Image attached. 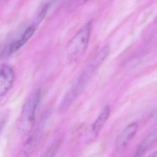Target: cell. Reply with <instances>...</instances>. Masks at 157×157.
Returning <instances> with one entry per match:
<instances>
[{
    "label": "cell",
    "instance_id": "1",
    "mask_svg": "<svg viewBox=\"0 0 157 157\" xmlns=\"http://www.w3.org/2000/svg\"><path fill=\"white\" fill-rule=\"evenodd\" d=\"M92 22H89L73 36L68 46V57L71 60L80 57L88 46L92 29Z\"/></svg>",
    "mask_w": 157,
    "mask_h": 157
},
{
    "label": "cell",
    "instance_id": "2",
    "mask_svg": "<svg viewBox=\"0 0 157 157\" xmlns=\"http://www.w3.org/2000/svg\"><path fill=\"white\" fill-rule=\"evenodd\" d=\"M42 95L41 89H36L30 94L24 105L22 120L23 122H25L26 120L27 126L30 128L34 124L36 112L41 101Z\"/></svg>",
    "mask_w": 157,
    "mask_h": 157
},
{
    "label": "cell",
    "instance_id": "3",
    "mask_svg": "<svg viewBox=\"0 0 157 157\" xmlns=\"http://www.w3.org/2000/svg\"><path fill=\"white\" fill-rule=\"evenodd\" d=\"M15 75L12 68L8 65H2L0 69V95L3 96L11 88Z\"/></svg>",
    "mask_w": 157,
    "mask_h": 157
},
{
    "label": "cell",
    "instance_id": "4",
    "mask_svg": "<svg viewBox=\"0 0 157 157\" xmlns=\"http://www.w3.org/2000/svg\"><path fill=\"white\" fill-rule=\"evenodd\" d=\"M36 29V25L33 24L30 25L23 33L22 35L19 39L15 40L9 45L6 51L7 54L12 55L18 51L33 36Z\"/></svg>",
    "mask_w": 157,
    "mask_h": 157
},
{
    "label": "cell",
    "instance_id": "5",
    "mask_svg": "<svg viewBox=\"0 0 157 157\" xmlns=\"http://www.w3.org/2000/svg\"><path fill=\"white\" fill-rule=\"evenodd\" d=\"M138 128V125L136 122H134L128 125L117 138L116 146L120 148L126 146L135 136Z\"/></svg>",
    "mask_w": 157,
    "mask_h": 157
},
{
    "label": "cell",
    "instance_id": "6",
    "mask_svg": "<svg viewBox=\"0 0 157 157\" xmlns=\"http://www.w3.org/2000/svg\"><path fill=\"white\" fill-rule=\"evenodd\" d=\"M157 141V129L149 134L140 144L134 157H142L145 151Z\"/></svg>",
    "mask_w": 157,
    "mask_h": 157
},
{
    "label": "cell",
    "instance_id": "7",
    "mask_svg": "<svg viewBox=\"0 0 157 157\" xmlns=\"http://www.w3.org/2000/svg\"><path fill=\"white\" fill-rule=\"evenodd\" d=\"M111 112V109L109 106L105 107L102 112L99 115L97 119L92 126V130L95 136L99 134L106 121L109 118Z\"/></svg>",
    "mask_w": 157,
    "mask_h": 157
},
{
    "label": "cell",
    "instance_id": "8",
    "mask_svg": "<svg viewBox=\"0 0 157 157\" xmlns=\"http://www.w3.org/2000/svg\"><path fill=\"white\" fill-rule=\"evenodd\" d=\"M59 142L57 141L52 144L46 152L44 157H54L59 147Z\"/></svg>",
    "mask_w": 157,
    "mask_h": 157
},
{
    "label": "cell",
    "instance_id": "9",
    "mask_svg": "<svg viewBox=\"0 0 157 157\" xmlns=\"http://www.w3.org/2000/svg\"><path fill=\"white\" fill-rule=\"evenodd\" d=\"M148 157H157V150L152 152L151 154L149 155Z\"/></svg>",
    "mask_w": 157,
    "mask_h": 157
},
{
    "label": "cell",
    "instance_id": "10",
    "mask_svg": "<svg viewBox=\"0 0 157 157\" xmlns=\"http://www.w3.org/2000/svg\"><path fill=\"white\" fill-rule=\"evenodd\" d=\"M156 22H157V17H156Z\"/></svg>",
    "mask_w": 157,
    "mask_h": 157
}]
</instances>
